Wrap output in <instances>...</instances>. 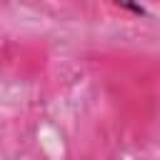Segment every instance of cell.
Instances as JSON below:
<instances>
[{
	"label": "cell",
	"instance_id": "6da1fadb",
	"mask_svg": "<svg viewBox=\"0 0 160 160\" xmlns=\"http://www.w3.org/2000/svg\"><path fill=\"white\" fill-rule=\"evenodd\" d=\"M118 8H122V10H128V12H132V15H145V10H142V5L140 2H135V0H112Z\"/></svg>",
	"mask_w": 160,
	"mask_h": 160
}]
</instances>
